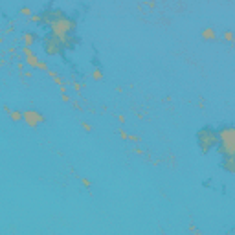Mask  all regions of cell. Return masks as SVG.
I'll list each match as a JSON object with an SVG mask.
<instances>
[{
    "mask_svg": "<svg viewBox=\"0 0 235 235\" xmlns=\"http://www.w3.org/2000/svg\"><path fill=\"white\" fill-rule=\"evenodd\" d=\"M219 145L217 153L221 156H235V125L233 123H221L217 129Z\"/></svg>",
    "mask_w": 235,
    "mask_h": 235,
    "instance_id": "cell-1",
    "label": "cell"
},
{
    "mask_svg": "<svg viewBox=\"0 0 235 235\" xmlns=\"http://www.w3.org/2000/svg\"><path fill=\"white\" fill-rule=\"evenodd\" d=\"M48 33H52L53 37H63V35H76L77 30V20L76 17H70L68 13L64 17L53 18L50 24H48Z\"/></svg>",
    "mask_w": 235,
    "mask_h": 235,
    "instance_id": "cell-2",
    "label": "cell"
},
{
    "mask_svg": "<svg viewBox=\"0 0 235 235\" xmlns=\"http://www.w3.org/2000/svg\"><path fill=\"white\" fill-rule=\"evenodd\" d=\"M197 142H198V147L204 154L211 153L213 149H217L219 145V138H217V130L211 127V125H206L202 129H198L197 132Z\"/></svg>",
    "mask_w": 235,
    "mask_h": 235,
    "instance_id": "cell-3",
    "label": "cell"
},
{
    "mask_svg": "<svg viewBox=\"0 0 235 235\" xmlns=\"http://www.w3.org/2000/svg\"><path fill=\"white\" fill-rule=\"evenodd\" d=\"M22 120L26 121V125L28 127H31V129H35L39 123H44V114H40L39 110H35V108H30V110H22Z\"/></svg>",
    "mask_w": 235,
    "mask_h": 235,
    "instance_id": "cell-4",
    "label": "cell"
},
{
    "mask_svg": "<svg viewBox=\"0 0 235 235\" xmlns=\"http://www.w3.org/2000/svg\"><path fill=\"white\" fill-rule=\"evenodd\" d=\"M20 40H22V46H33L37 40H40V37H39L35 31L26 30V31H22V33H20Z\"/></svg>",
    "mask_w": 235,
    "mask_h": 235,
    "instance_id": "cell-5",
    "label": "cell"
},
{
    "mask_svg": "<svg viewBox=\"0 0 235 235\" xmlns=\"http://www.w3.org/2000/svg\"><path fill=\"white\" fill-rule=\"evenodd\" d=\"M221 166L228 173H235V156H221Z\"/></svg>",
    "mask_w": 235,
    "mask_h": 235,
    "instance_id": "cell-6",
    "label": "cell"
},
{
    "mask_svg": "<svg viewBox=\"0 0 235 235\" xmlns=\"http://www.w3.org/2000/svg\"><path fill=\"white\" fill-rule=\"evenodd\" d=\"M24 63H26V66H28L30 70H35V68H37V63H39V57H37L35 53H31V55L24 57Z\"/></svg>",
    "mask_w": 235,
    "mask_h": 235,
    "instance_id": "cell-7",
    "label": "cell"
},
{
    "mask_svg": "<svg viewBox=\"0 0 235 235\" xmlns=\"http://www.w3.org/2000/svg\"><path fill=\"white\" fill-rule=\"evenodd\" d=\"M202 39H208V40H215V39H217V33H215V30H213V28H206V30H202Z\"/></svg>",
    "mask_w": 235,
    "mask_h": 235,
    "instance_id": "cell-8",
    "label": "cell"
},
{
    "mask_svg": "<svg viewBox=\"0 0 235 235\" xmlns=\"http://www.w3.org/2000/svg\"><path fill=\"white\" fill-rule=\"evenodd\" d=\"M9 118H11L13 121H22V110H11Z\"/></svg>",
    "mask_w": 235,
    "mask_h": 235,
    "instance_id": "cell-9",
    "label": "cell"
},
{
    "mask_svg": "<svg viewBox=\"0 0 235 235\" xmlns=\"http://www.w3.org/2000/svg\"><path fill=\"white\" fill-rule=\"evenodd\" d=\"M92 77L96 79V81H101V79H103V70H101V68H96V70L92 72Z\"/></svg>",
    "mask_w": 235,
    "mask_h": 235,
    "instance_id": "cell-10",
    "label": "cell"
},
{
    "mask_svg": "<svg viewBox=\"0 0 235 235\" xmlns=\"http://www.w3.org/2000/svg\"><path fill=\"white\" fill-rule=\"evenodd\" d=\"M35 70H44V72H48V63H46V61H42V59H39V63H37V68Z\"/></svg>",
    "mask_w": 235,
    "mask_h": 235,
    "instance_id": "cell-11",
    "label": "cell"
},
{
    "mask_svg": "<svg viewBox=\"0 0 235 235\" xmlns=\"http://www.w3.org/2000/svg\"><path fill=\"white\" fill-rule=\"evenodd\" d=\"M22 15H28V17H31L33 15V11H31V8L30 6H20V9H18Z\"/></svg>",
    "mask_w": 235,
    "mask_h": 235,
    "instance_id": "cell-12",
    "label": "cell"
},
{
    "mask_svg": "<svg viewBox=\"0 0 235 235\" xmlns=\"http://www.w3.org/2000/svg\"><path fill=\"white\" fill-rule=\"evenodd\" d=\"M20 52H22V55H24V57H28V55H31V53H33L31 46H22V48H20Z\"/></svg>",
    "mask_w": 235,
    "mask_h": 235,
    "instance_id": "cell-13",
    "label": "cell"
},
{
    "mask_svg": "<svg viewBox=\"0 0 235 235\" xmlns=\"http://www.w3.org/2000/svg\"><path fill=\"white\" fill-rule=\"evenodd\" d=\"M30 22H35V24L40 26V15H39V13H33V15L30 17Z\"/></svg>",
    "mask_w": 235,
    "mask_h": 235,
    "instance_id": "cell-14",
    "label": "cell"
},
{
    "mask_svg": "<svg viewBox=\"0 0 235 235\" xmlns=\"http://www.w3.org/2000/svg\"><path fill=\"white\" fill-rule=\"evenodd\" d=\"M70 85H72V88H74L76 92H81V90H83V85L77 83V81H74V79H72V83H70Z\"/></svg>",
    "mask_w": 235,
    "mask_h": 235,
    "instance_id": "cell-15",
    "label": "cell"
},
{
    "mask_svg": "<svg viewBox=\"0 0 235 235\" xmlns=\"http://www.w3.org/2000/svg\"><path fill=\"white\" fill-rule=\"evenodd\" d=\"M224 39H226V40L231 44V42H233V33H231L230 30H228V31H224Z\"/></svg>",
    "mask_w": 235,
    "mask_h": 235,
    "instance_id": "cell-16",
    "label": "cell"
},
{
    "mask_svg": "<svg viewBox=\"0 0 235 235\" xmlns=\"http://www.w3.org/2000/svg\"><path fill=\"white\" fill-rule=\"evenodd\" d=\"M118 132H120V136H121L123 140H129V134H127V130H125V129H121V127H120V129H118Z\"/></svg>",
    "mask_w": 235,
    "mask_h": 235,
    "instance_id": "cell-17",
    "label": "cell"
},
{
    "mask_svg": "<svg viewBox=\"0 0 235 235\" xmlns=\"http://www.w3.org/2000/svg\"><path fill=\"white\" fill-rule=\"evenodd\" d=\"M46 74H48L52 79H55V77H59V72H57V70H48V72H46Z\"/></svg>",
    "mask_w": 235,
    "mask_h": 235,
    "instance_id": "cell-18",
    "label": "cell"
},
{
    "mask_svg": "<svg viewBox=\"0 0 235 235\" xmlns=\"http://www.w3.org/2000/svg\"><path fill=\"white\" fill-rule=\"evenodd\" d=\"M129 140H130V142H134V143H140V136H138V134H129Z\"/></svg>",
    "mask_w": 235,
    "mask_h": 235,
    "instance_id": "cell-19",
    "label": "cell"
},
{
    "mask_svg": "<svg viewBox=\"0 0 235 235\" xmlns=\"http://www.w3.org/2000/svg\"><path fill=\"white\" fill-rule=\"evenodd\" d=\"M24 66H26V63H24V61H17V68L20 70V74L24 72Z\"/></svg>",
    "mask_w": 235,
    "mask_h": 235,
    "instance_id": "cell-20",
    "label": "cell"
},
{
    "mask_svg": "<svg viewBox=\"0 0 235 235\" xmlns=\"http://www.w3.org/2000/svg\"><path fill=\"white\" fill-rule=\"evenodd\" d=\"M81 182H83V185H85V187H88V189L92 187V184H90V180H88V178H83Z\"/></svg>",
    "mask_w": 235,
    "mask_h": 235,
    "instance_id": "cell-21",
    "label": "cell"
},
{
    "mask_svg": "<svg viewBox=\"0 0 235 235\" xmlns=\"http://www.w3.org/2000/svg\"><path fill=\"white\" fill-rule=\"evenodd\" d=\"M83 129H85L86 132H90V130H92V125H90V123H86V121H83Z\"/></svg>",
    "mask_w": 235,
    "mask_h": 235,
    "instance_id": "cell-22",
    "label": "cell"
},
{
    "mask_svg": "<svg viewBox=\"0 0 235 235\" xmlns=\"http://www.w3.org/2000/svg\"><path fill=\"white\" fill-rule=\"evenodd\" d=\"M63 101H66V103H72V98H70L68 94H63Z\"/></svg>",
    "mask_w": 235,
    "mask_h": 235,
    "instance_id": "cell-23",
    "label": "cell"
},
{
    "mask_svg": "<svg viewBox=\"0 0 235 235\" xmlns=\"http://www.w3.org/2000/svg\"><path fill=\"white\" fill-rule=\"evenodd\" d=\"M134 153H136V154H143V151L140 149V147H134Z\"/></svg>",
    "mask_w": 235,
    "mask_h": 235,
    "instance_id": "cell-24",
    "label": "cell"
},
{
    "mask_svg": "<svg viewBox=\"0 0 235 235\" xmlns=\"http://www.w3.org/2000/svg\"><path fill=\"white\" fill-rule=\"evenodd\" d=\"M118 121H120V123H123V121H125V116H121V114H120V116H118Z\"/></svg>",
    "mask_w": 235,
    "mask_h": 235,
    "instance_id": "cell-25",
    "label": "cell"
}]
</instances>
